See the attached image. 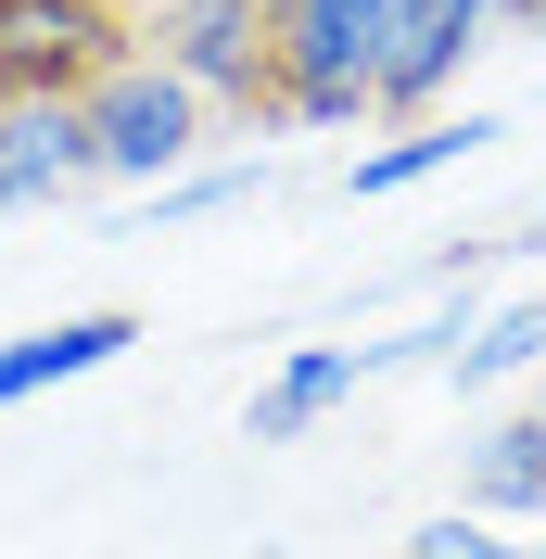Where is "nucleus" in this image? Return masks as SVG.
<instances>
[{
  "instance_id": "obj_1",
  "label": "nucleus",
  "mask_w": 546,
  "mask_h": 559,
  "mask_svg": "<svg viewBox=\"0 0 546 559\" xmlns=\"http://www.w3.org/2000/svg\"><path fill=\"white\" fill-rule=\"evenodd\" d=\"M153 64L204 115L280 128V0H166L153 13Z\"/></svg>"
},
{
  "instance_id": "obj_2",
  "label": "nucleus",
  "mask_w": 546,
  "mask_h": 559,
  "mask_svg": "<svg viewBox=\"0 0 546 559\" xmlns=\"http://www.w3.org/2000/svg\"><path fill=\"white\" fill-rule=\"evenodd\" d=\"M407 0H280V128H356Z\"/></svg>"
},
{
  "instance_id": "obj_3",
  "label": "nucleus",
  "mask_w": 546,
  "mask_h": 559,
  "mask_svg": "<svg viewBox=\"0 0 546 559\" xmlns=\"http://www.w3.org/2000/svg\"><path fill=\"white\" fill-rule=\"evenodd\" d=\"M128 51L140 26L115 0H0V90L13 103H90Z\"/></svg>"
},
{
  "instance_id": "obj_4",
  "label": "nucleus",
  "mask_w": 546,
  "mask_h": 559,
  "mask_svg": "<svg viewBox=\"0 0 546 559\" xmlns=\"http://www.w3.org/2000/svg\"><path fill=\"white\" fill-rule=\"evenodd\" d=\"M90 153H103V178H166V166H191V140H204V103L178 90L153 51H128V64L90 90Z\"/></svg>"
},
{
  "instance_id": "obj_5",
  "label": "nucleus",
  "mask_w": 546,
  "mask_h": 559,
  "mask_svg": "<svg viewBox=\"0 0 546 559\" xmlns=\"http://www.w3.org/2000/svg\"><path fill=\"white\" fill-rule=\"evenodd\" d=\"M483 38H496V13H483V0H407V13H394V51H381L369 115H432V103H444V76L471 64Z\"/></svg>"
},
{
  "instance_id": "obj_6",
  "label": "nucleus",
  "mask_w": 546,
  "mask_h": 559,
  "mask_svg": "<svg viewBox=\"0 0 546 559\" xmlns=\"http://www.w3.org/2000/svg\"><path fill=\"white\" fill-rule=\"evenodd\" d=\"M76 178H103L76 103H13V115H0V216H13V204H51V191H76Z\"/></svg>"
},
{
  "instance_id": "obj_7",
  "label": "nucleus",
  "mask_w": 546,
  "mask_h": 559,
  "mask_svg": "<svg viewBox=\"0 0 546 559\" xmlns=\"http://www.w3.org/2000/svg\"><path fill=\"white\" fill-rule=\"evenodd\" d=\"M128 344H140V318H128V306L51 318V331H26V344H0V407H26V394H51V382H90V369H115Z\"/></svg>"
},
{
  "instance_id": "obj_8",
  "label": "nucleus",
  "mask_w": 546,
  "mask_h": 559,
  "mask_svg": "<svg viewBox=\"0 0 546 559\" xmlns=\"http://www.w3.org/2000/svg\"><path fill=\"white\" fill-rule=\"evenodd\" d=\"M458 496H471V522H546V419H496V432H471V457H458Z\"/></svg>"
},
{
  "instance_id": "obj_9",
  "label": "nucleus",
  "mask_w": 546,
  "mask_h": 559,
  "mask_svg": "<svg viewBox=\"0 0 546 559\" xmlns=\"http://www.w3.org/2000/svg\"><path fill=\"white\" fill-rule=\"evenodd\" d=\"M369 369H381V344H306L268 394H254V445H293V432H306L318 407H343V394L369 382Z\"/></svg>"
},
{
  "instance_id": "obj_10",
  "label": "nucleus",
  "mask_w": 546,
  "mask_h": 559,
  "mask_svg": "<svg viewBox=\"0 0 546 559\" xmlns=\"http://www.w3.org/2000/svg\"><path fill=\"white\" fill-rule=\"evenodd\" d=\"M496 140V115H419L394 153H356V204L369 191H407V178H432V166H458V153H483Z\"/></svg>"
},
{
  "instance_id": "obj_11",
  "label": "nucleus",
  "mask_w": 546,
  "mask_h": 559,
  "mask_svg": "<svg viewBox=\"0 0 546 559\" xmlns=\"http://www.w3.org/2000/svg\"><path fill=\"white\" fill-rule=\"evenodd\" d=\"M534 356H546V293L509 306V318H483V331H458L444 369H458V382H509V369H534Z\"/></svg>"
},
{
  "instance_id": "obj_12",
  "label": "nucleus",
  "mask_w": 546,
  "mask_h": 559,
  "mask_svg": "<svg viewBox=\"0 0 546 559\" xmlns=\"http://www.w3.org/2000/svg\"><path fill=\"white\" fill-rule=\"evenodd\" d=\"M407 559H546V534H496V522H471V509H444V522L407 534Z\"/></svg>"
},
{
  "instance_id": "obj_13",
  "label": "nucleus",
  "mask_w": 546,
  "mask_h": 559,
  "mask_svg": "<svg viewBox=\"0 0 546 559\" xmlns=\"http://www.w3.org/2000/svg\"><path fill=\"white\" fill-rule=\"evenodd\" d=\"M229 191H254V166H216V178H178V191H166V204H153V216H204V204H229Z\"/></svg>"
},
{
  "instance_id": "obj_14",
  "label": "nucleus",
  "mask_w": 546,
  "mask_h": 559,
  "mask_svg": "<svg viewBox=\"0 0 546 559\" xmlns=\"http://www.w3.org/2000/svg\"><path fill=\"white\" fill-rule=\"evenodd\" d=\"M496 26H521V38H546V0H483Z\"/></svg>"
},
{
  "instance_id": "obj_15",
  "label": "nucleus",
  "mask_w": 546,
  "mask_h": 559,
  "mask_svg": "<svg viewBox=\"0 0 546 559\" xmlns=\"http://www.w3.org/2000/svg\"><path fill=\"white\" fill-rule=\"evenodd\" d=\"M0 115H13V90H0Z\"/></svg>"
},
{
  "instance_id": "obj_16",
  "label": "nucleus",
  "mask_w": 546,
  "mask_h": 559,
  "mask_svg": "<svg viewBox=\"0 0 546 559\" xmlns=\"http://www.w3.org/2000/svg\"><path fill=\"white\" fill-rule=\"evenodd\" d=\"M534 419H546V394H534Z\"/></svg>"
},
{
  "instance_id": "obj_17",
  "label": "nucleus",
  "mask_w": 546,
  "mask_h": 559,
  "mask_svg": "<svg viewBox=\"0 0 546 559\" xmlns=\"http://www.w3.org/2000/svg\"><path fill=\"white\" fill-rule=\"evenodd\" d=\"M115 13H128V0H115Z\"/></svg>"
}]
</instances>
